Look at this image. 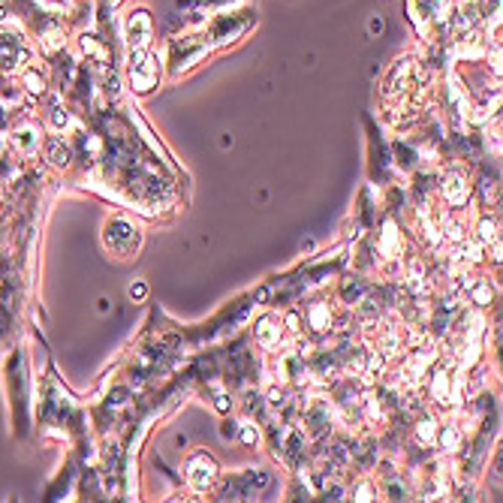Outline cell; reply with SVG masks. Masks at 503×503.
Wrapping results in <instances>:
<instances>
[{"instance_id":"6da1fadb","label":"cell","mask_w":503,"mask_h":503,"mask_svg":"<svg viewBox=\"0 0 503 503\" xmlns=\"http://www.w3.org/2000/svg\"><path fill=\"white\" fill-rule=\"evenodd\" d=\"M160 79V61L148 48H130V85L139 94H148Z\"/></svg>"},{"instance_id":"7a4b0ae2","label":"cell","mask_w":503,"mask_h":503,"mask_svg":"<svg viewBox=\"0 0 503 503\" xmlns=\"http://www.w3.org/2000/svg\"><path fill=\"white\" fill-rule=\"evenodd\" d=\"M151 37H154L151 15H148L145 10L130 12V19H127V43H130V48H148L151 46Z\"/></svg>"},{"instance_id":"3957f363","label":"cell","mask_w":503,"mask_h":503,"mask_svg":"<svg viewBox=\"0 0 503 503\" xmlns=\"http://www.w3.org/2000/svg\"><path fill=\"white\" fill-rule=\"evenodd\" d=\"M106 244L112 247L118 257H127V253H133V247H139V233H133V226L124 224V220H115L106 229Z\"/></svg>"},{"instance_id":"277c9868","label":"cell","mask_w":503,"mask_h":503,"mask_svg":"<svg viewBox=\"0 0 503 503\" xmlns=\"http://www.w3.org/2000/svg\"><path fill=\"white\" fill-rule=\"evenodd\" d=\"M187 480H190L193 489L205 491L214 480H217V464H214V458L202 455V452L199 455H193L190 461H187Z\"/></svg>"},{"instance_id":"5b68a950","label":"cell","mask_w":503,"mask_h":503,"mask_svg":"<svg viewBox=\"0 0 503 503\" xmlns=\"http://www.w3.org/2000/svg\"><path fill=\"white\" fill-rule=\"evenodd\" d=\"M443 196H446L449 205H464L467 196H470V187H467V178L464 172L452 169L446 178H443Z\"/></svg>"},{"instance_id":"8992f818","label":"cell","mask_w":503,"mask_h":503,"mask_svg":"<svg viewBox=\"0 0 503 503\" xmlns=\"http://www.w3.org/2000/svg\"><path fill=\"white\" fill-rule=\"evenodd\" d=\"M253 335H257V344L259 347H275V344L280 341V335H284V328H280V323L275 317H262L259 323H257V328H253Z\"/></svg>"},{"instance_id":"52a82bcc","label":"cell","mask_w":503,"mask_h":503,"mask_svg":"<svg viewBox=\"0 0 503 503\" xmlns=\"http://www.w3.org/2000/svg\"><path fill=\"white\" fill-rule=\"evenodd\" d=\"M12 145L19 148L21 154H34L37 148H39V133L34 127H21V130H15V136H12Z\"/></svg>"},{"instance_id":"ba28073f","label":"cell","mask_w":503,"mask_h":503,"mask_svg":"<svg viewBox=\"0 0 503 503\" xmlns=\"http://www.w3.org/2000/svg\"><path fill=\"white\" fill-rule=\"evenodd\" d=\"M434 440L440 443L443 452H458V446H461V431H458L455 425H443L440 431H437Z\"/></svg>"},{"instance_id":"9c48e42d","label":"cell","mask_w":503,"mask_h":503,"mask_svg":"<svg viewBox=\"0 0 503 503\" xmlns=\"http://www.w3.org/2000/svg\"><path fill=\"white\" fill-rule=\"evenodd\" d=\"M308 319H310L313 332H326L328 328V304L326 302H313L310 310H308Z\"/></svg>"},{"instance_id":"30bf717a","label":"cell","mask_w":503,"mask_h":503,"mask_svg":"<svg viewBox=\"0 0 503 503\" xmlns=\"http://www.w3.org/2000/svg\"><path fill=\"white\" fill-rule=\"evenodd\" d=\"M46 154H48V160L55 163V166H67L70 163V148L61 142V139H48L46 142Z\"/></svg>"},{"instance_id":"8fae6325","label":"cell","mask_w":503,"mask_h":503,"mask_svg":"<svg viewBox=\"0 0 503 503\" xmlns=\"http://www.w3.org/2000/svg\"><path fill=\"white\" fill-rule=\"evenodd\" d=\"M21 85L28 88L30 94H43V90H46V79L39 76L37 70H24V72H21Z\"/></svg>"},{"instance_id":"7c38bea8","label":"cell","mask_w":503,"mask_h":503,"mask_svg":"<svg viewBox=\"0 0 503 503\" xmlns=\"http://www.w3.org/2000/svg\"><path fill=\"white\" fill-rule=\"evenodd\" d=\"M461 247H458V253L455 257L458 259H464V262H476V259H482V244H473V241H458Z\"/></svg>"},{"instance_id":"4fadbf2b","label":"cell","mask_w":503,"mask_h":503,"mask_svg":"<svg viewBox=\"0 0 503 503\" xmlns=\"http://www.w3.org/2000/svg\"><path fill=\"white\" fill-rule=\"evenodd\" d=\"M416 434H419V440H425V443H434V437H437V428H434V419H419V425H416Z\"/></svg>"},{"instance_id":"5bb4252c","label":"cell","mask_w":503,"mask_h":503,"mask_svg":"<svg viewBox=\"0 0 503 503\" xmlns=\"http://www.w3.org/2000/svg\"><path fill=\"white\" fill-rule=\"evenodd\" d=\"M480 241H485V244H494V241H497V226H494L491 217H485L482 224H480Z\"/></svg>"},{"instance_id":"9a60e30c","label":"cell","mask_w":503,"mask_h":503,"mask_svg":"<svg viewBox=\"0 0 503 503\" xmlns=\"http://www.w3.org/2000/svg\"><path fill=\"white\" fill-rule=\"evenodd\" d=\"M48 121H52V127L55 130H63V127H70V115L61 109V106H55L52 109V115H48Z\"/></svg>"},{"instance_id":"2e32d148","label":"cell","mask_w":503,"mask_h":503,"mask_svg":"<svg viewBox=\"0 0 503 503\" xmlns=\"http://www.w3.org/2000/svg\"><path fill=\"white\" fill-rule=\"evenodd\" d=\"M353 497H356V500H374L377 497V489L371 482H359L356 489H353Z\"/></svg>"},{"instance_id":"e0dca14e","label":"cell","mask_w":503,"mask_h":503,"mask_svg":"<svg viewBox=\"0 0 503 503\" xmlns=\"http://www.w3.org/2000/svg\"><path fill=\"white\" fill-rule=\"evenodd\" d=\"M491 293H494V290H491V284H480V286L473 290L476 304H489V302H491Z\"/></svg>"},{"instance_id":"ac0fdd59","label":"cell","mask_w":503,"mask_h":503,"mask_svg":"<svg viewBox=\"0 0 503 503\" xmlns=\"http://www.w3.org/2000/svg\"><path fill=\"white\" fill-rule=\"evenodd\" d=\"M145 293H148L145 284H133V286H130V299H145Z\"/></svg>"},{"instance_id":"d6986e66","label":"cell","mask_w":503,"mask_h":503,"mask_svg":"<svg viewBox=\"0 0 503 503\" xmlns=\"http://www.w3.org/2000/svg\"><path fill=\"white\" fill-rule=\"evenodd\" d=\"M286 326H290L293 332H299V317H295V313H290V317H286Z\"/></svg>"}]
</instances>
